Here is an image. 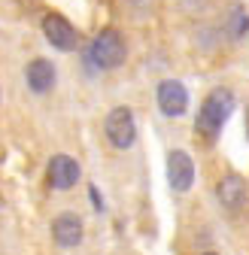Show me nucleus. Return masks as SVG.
I'll return each instance as SVG.
<instances>
[{
	"label": "nucleus",
	"mask_w": 249,
	"mask_h": 255,
	"mask_svg": "<svg viewBox=\"0 0 249 255\" xmlns=\"http://www.w3.org/2000/svg\"><path fill=\"white\" fill-rule=\"evenodd\" d=\"M231 113H234V94H231L228 88L210 91L207 98H204V104H201V110H198L195 131H198L207 143H213L216 137L222 134V128H225V122H228Z\"/></svg>",
	"instance_id": "obj_1"
},
{
	"label": "nucleus",
	"mask_w": 249,
	"mask_h": 255,
	"mask_svg": "<svg viewBox=\"0 0 249 255\" xmlns=\"http://www.w3.org/2000/svg\"><path fill=\"white\" fill-rule=\"evenodd\" d=\"M167 182L173 191H189L192 182H195V161H192V155L189 152H182V149H173L167 155Z\"/></svg>",
	"instance_id": "obj_6"
},
{
	"label": "nucleus",
	"mask_w": 249,
	"mask_h": 255,
	"mask_svg": "<svg viewBox=\"0 0 249 255\" xmlns=\"http://www.w3.org/2000/svg\"><path fill=\"white\" fill-rule=\"evenodd\" d=\"M204 255H216V252H204Z\"/></svg>",
	"instance_id": "obj_12"
},
{
	"label": "nucleus",
	"mask_w": 249,
	"mask_h": 255,
	"mask_svg": "<svg viewBox=\"0 0 249 255\" xmlns=\"http://www.w3.org/2000/svg\"><path fill=\"white\" fill-rule=\"evenodd\" d=\"M216 198H219V204L228 210V213H240L246 204H249V188H246V179L240 173H228L219 179V185H216Z\"/></svg>",
	"instance_id": "obj_5"
},
{
	"label": "nucleus",
	"mask_w": 249,
	"mask_h": 255,
	"mask_svg": "<svg viewBox=\"0 0 249 255\" xmlns=\"http://www.w3.org/2000/svg\"><path fill=\"white\" fill-rule=\"evenodd\" d=\"M52 240L61 246V249H73L82 243V219L73 216V213H61L55 222H52Z\"/></svg>",
	"instance_id": "obj_9"
},
{
	"label": "nucleus",
	"mask_w": 249,
	"mask_h": 255,
	"mask_svg": "<svg viewBox=\"0 0 249 255\" xmlns=\"http://www.w3.org/2000/svg\"><path fill=\"white\" fill-rule=\"evenodd\" d=\"M124 55H128L124 37L116 27H104L95 37V43H91V61H95L101 70H116L119 64H124Z\"/></svg>",
	"instance_id": "obj_2"
},
{
	"label": "nucleus",
	"mask_w": 249,
	"mask_h": 255,
	"mask_svg": "<svg viewBox=\"0 0 249 255\" xmlns=\"http://www.w3.org/2000/svg\"><path fill=\"white\" fill-rule=\"evenodd\" d=\"M24 79H27V88L34 91V94L52 91V85H55V67H52V61L34 58V61L27 64V70H24Z\"/></svg>",
	"instance_id": "obj_10"
},
{
	"label": "nucleus",
	"mask_w": 249,
	"mask_h": 255,
	"mask_svg": "<svg viewBox=\"0 0 249 255\" xmlns=\"http://www.w3.org/2000/svg\"><path fill=\"white\" fill-rule=\"evenodd\" d=\"M158 110L167 119H179L185 110H189V91H185L182 82L176 79H164L158 85Z\"/></svg>",
	"instance_id": "obj_8"
},
{
	"label": "nucleus",
	"mask_w": 249,
	"mask_h": 255,
	"mask_svg": "<svg viewBox=\"0 0 249 255\" xmlns=\"http://www.w3.org/2000/svg\"><path fill=\"white\" fill-rule=\"evenodd\" d=\"M104 134L110 140L113 149H131L134 140H137V122H134V113L128 107H116L110 110L107 122H104Z\"/></svg>",
	"instance_id": "obj_3"
},
{
	"label": "nucleus",
	"mask_w": 249,
	"mask_h": 255,
	"mask_svg": "<svg viewBox=\"0 0 249 255\" xmlns=\"http://www.w3.org/2000/svg\"><path fill=\"white\" fill-rule=\"evenodd\" d=\"M43 34L46 40L58 49V52H73L79 46V34H76V27L64 18V15H58V12H49L43 18Z\"/></svg>",
	"instance_id": "obj_4"
},
{
	"label": "nucleus",
	"mask_w": 249,
	"mask_h": 255,
	"mask_svg": "<svg viewBox=\"0 0 249 255\" xmlns=\"http://www.w3.org/2000/svg\"><path fill=\"white\" fill-rule=\"evenodd\" d=\"M82 170H79V161L70 155H52L49 161V185L55 191H70L76 182H79Z\"/></svg>",
	"instance_id": "obj_7"
},
{
	"label": "nucleus",
	"mask_w": 249,
	"mask_h": 255,
	"mask_svg": "<svg viewBox=\"0 0 249 255\" xmlns=\"http://www.w3.org/2000/svg\"><path fill=\"white\" fill-rule=\"evenodd\" d=\"M246 30H249V15H246L243 6H234V9H231V18H228V34H231L234 40H240Z\"/></svg>",
	"instance_id": "obj_11"
}]
</instances>
